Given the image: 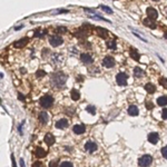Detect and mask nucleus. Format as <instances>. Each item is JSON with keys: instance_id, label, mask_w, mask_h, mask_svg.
I'll use <instances>...</instances> for the list:
<instances>
[{"instance_id": "nucleus-11", "label": "nucleus", "mask_w": 167, "mask_h": 167, "mask_svg": "<svg viewBox=\"0 0 167 167\" xmlns=\"http://www.w3.org/2000/svg\"><path fill=\"white\" fill-rule=\"evenodd\" d=\"M158 140H159V136H158L157 133H150L148 135V141L150 144L156 145L158 143Z\"/></svg>"}, {"instance_id": "nucleus-21", "label": "nucleus", "mask_w": 167, "mask_h": 167, "mask_svg": "<svg viewBox=\"0 0 167 167\" xmlns=\"http://www.w3.org/2000/svg\"><path fill=\"white\" fill-rule=\"evenodd\" d=\"M96 31H97V33H98V35L100 36V37H104V38H106L107 37V30L105 29V28H100V27H97L96 28Z\"/></svg>"}, {"instance_id": "nucleus-30", "label": "nucleus", "mask_w": 167, "mask_h": 167, "mask_svg": "<svg viewBox=\"0 0 167 167\" xmlns=\"http://www.w3.org/2000/svg\"><path fill=\"white\" fill-rule=\"evenodd\" d=\"M45 75H46V71H44V70H38L36 72V77L37 78H43V77H45Z\"/></svg>"}, {"instance_id": "nucleus-14", "label": "nucleus", "mask_w": 167, "mask_h": 167, "mask_svg": "<svg viewBox=\"0 0 167 167\" xmlns=\"http://www.w3.org/2000/svg\"><path fill=\"white\" fill-rule=\"evenodd\" d=\"M143 24H144L146 27L150 28V29H156V24H155V21L153 20V19H150V18H145L144 20H143Z\"/></svg>"}, {"instance_id": "nucleus-1", "label": "nucleus", "mask_w": 167, "mask_h": 167, "mask_svg": "<svg viewBox=\"0 0 167 167\" xmlns=\"http://www.w3.org/2000/svg\"><path fill=\"white\" fill-rule=\"evenodd\" d=\"M67 75H65L64 72H55L54 75L51 76V78H50V80H51V84L55 86V87H64L65 86V82L67 80Z\"/></svg>"}, {"instance_id": "nucleus-13", "label": "nucleus", "mask_w": 167, "mask_h": 167, "mask_svg": "<svg viewBox=\"0 0 167 167\" xmlns=\"http://www.w3.org/2000/svg\"><path fill=\"white\" fill-rule=\"evenodd\" d=\"M86 128L84 125H75L74 127H72V132L75 134H77V135H81V134L85 133Z\"/></svg>"}, {"instance_id": "nucleus-16", "label": "nucleus", "mask_w": 167, "mask_h": 167, "mask_svg": "<svg viewBox=\"0 0 167 167\" xmlns=\"http://www.w3.org/2000/svg\"><path fill=\"white\" fill-rule=\"evenodd\" d=\"M45 143L48 146H51V145L55 144V137L51 134H46V136H45Z\"/></svg>"}, {"instance_id": "nucleus-5", "label": "nucleus", "mask_w": 167, "mask_h": 167, "mask_svg": "<svg viewBox=\"0 0 167 167\" xmlns=\"http://www.w3.org/2000/svg\"><path fill=\"white\" fill-rule=\"evenodd\" d=\"M49 43H50L51 46L58 47V46H60V45L64 43V40H62V38H61L60 36L55 35V36H51V37L49 38Z\"/></svg>"}, {"instance_id": "nucleus-3", "label": "nucleus", "mask_w": 167, "mask_h": 167, "mask_svg": "<svg viewBox=\"0 0 167 167\" xmlns=\"http://www.w3.org/2000/svg\"><path fill=\"white\" fill-rule=\"evenodd\" d=\"M153 163V157L150 155H143L138 159V165L140 167H148Z\"/></svg>"}, {"instance_id": "nucleus-6", "label": "nucleus", "mask_w": 167, "mask_h": 167, "mask_svg": "<svg viewBox=\"0 0 167 167\" xmlns=\"http://www.w3.org/2000/svg\"><path fill=\"white\" fill-rule=\"evenodd\" d=\"M102 64H104V66L107 67V68H111V67L115 66V59H114L113 57H110V56H107V57L104 58Z\"/></svg>"}, {"instance_id": "nucleus-25", "label": "nucleus", "mask_w": 167, "mask_h": 167, "mask_svg": "<svg viewBox=\"0 0 167 167\" xmlns=\"http://www.w3.org/2000/svg\"><path fill=\"white\" fill-rule=\"evenodd\" d=\"M107 47L109 49H116L117 48V44H116V40H111V41H107L106 43Z\"/></svg>"}, {"instance_id": "nucleus-23", "label": "nucleus", "mask_w": 167, "mask_h": 167, "mask_svg": "<svg viewBox=\"0 0 167 167\" xmlns=\"http://www.w3.org/2000/svg\"><path fill=\"white\" fill-rule=\"evenodd\" d=\"M134 75L136 77H141L145 75V71L141 68H139V67H136V68H134Z\"/></svg>"}, {"instance_id": "nucleus-37", "label": "nucleus", "mask_w": 167, "mask_h": 167, "mask_svg": "<svg viewBox=\"0 0 167 167\" xmlns=\"http://www.w3.org/2000/svg\"><path fill=\"white\" fill-rule=\"evenodd\" d=\"M11 160H12V167H17L16 161H15V157H13V154L11 155Z\"/></svg>"}, {"instance_id": "nucleus-40", "label": "nucleus", "mask_w": 167, "mask_h": 167, "mask_svg": "<svg viewBox=\"0 0 167 167\" xmlns=\"http://www.w3.org/2000/svg\"><path fill=\"white\" fill-rule=\"evenodd\" d=\"M20 166H21V167H26V165H25V161H24V159H22V158H20Z\"/></svg>"}, {"instance_id": "nucleus-26", "label": "nucleus", "mask_w": 167, "mask_h": 167, "mask_svg": "<svg viewBox=\"0 0 167 167\" xmlns=\"http://www.w3.org/2000/svg\"><path fill=\"white\" fill-rule=\"evenodd\" d=\"M99 8L101 9L102 11H105L106 13H114L113 9H110L109 7H107V6H99Z\"/></svg>"}, {"instance_id": "nucleus-9", "label": "nucleus", "mask_w": 167, "mask_h": 167, "mask_svg": "<svg viewBox=\"0 0 167 167\" xmlns=\"http://www.w3.org/2000/svg\"><path fill=\"white\" fill-rule=\"evenodd\" d=\"M28 41H29V39H28V38H26V37L21 38L20 40L13 43V47H15V48H22V47H25L28 44Z\"/></svg>"}, {"instance_id": "nucleus-19", "label": "nucleus", "mask_w": 167, "mask_h": 167, "mask_svg": "<svg viewBox=\"0 0 167 167\" xmlns=\"http://www.w3.org/2000/svg\"><path fill=\"white\" fill-rule=\"evenodd\" d=\"M49 117H48V114L46 113V111H41L40 114H39V120L40 122H43V124H46L47 121H48Z\"/></svg>"}, {"instance_id": "nucleus-8", "label": "nucleus", "mask_w": 167, "mask_h": 167, "mask_svg": "<svg viewBox=\"0 0 167 167\" xmlns=\"http://www.w3.org/2000/svg\"><path fill=\"white\" fill-rule=\"evenodd\" d=\"M97 145L96 143H94V141H87V143L85 144V149L86 150H88L89 153H94V152H96L97 150Z\"/></svg>"}, {"instance_id": "nucleus-43", "label": "nucleus", "mask_w": 167, "mask_h": 167, "mask_svg": "<svg viewBox=\"0 0 167 167\" xmlns=\"http://www.w3.org/2000/svg\"><path fill=\"white\" fill-rule=\"evenodd\" d=\"M164 37H165V38H166V39H167V31H166V32H165V35H164Z\"/></svg>"}, {"instance_id": "nucleus-42", "label": "nucleus", "mask_w": 167, "mask_h": 167, "mask_svg": "<svg viewBox=\"0 0 167 167\" xmlns=\"http://www.w3.org/2000/svg\"><path fill=\"white\" fill-rule=\"evenodd\" d=\"M18 97H19V99H22V100H24V99H25V97H24V96H22V95H21V94H19V95H18Z\"/></svg>"}, {"instance_id": "nucleus-44", "label": "nucleus", "mask_w": 167, "mask_h": 167, "mask_svg": "<svg viewBox=\"0 0 167 167\" xmlns=\"http://www.w3.org/2000/svg\"><path fill=\"white\" fill-rule=\"evenodd\" d=\"M153 1H158V0H153Z\"/></svg>"}, {"instance_id": "nucleus-39", "label": "nucleus", "mask_w": 167, "mask_h": 167, "mask_svg": "<svg viewBox=\"0 0 167 167\" xmlns=\"http://www.w3.org/2000/svg\"><path fill=\"white\" fill-rule=\"evenodd\" d=\"M58 29H59V31H60V32H65L66 30H67L65 27H59V28H58Z\"/></svg>"}, {"instance_id": "nucleus-35", "label": "nucleus", "mask_w": 167, "mask_h": 167, "mask_svg": "<svg viewBox=\"0 0 167 167\" xmlns=\"http://www.w3.org/2000/svg\"><path fill=\"white\" fill-rule=\"evenodd\" d=\"M69 12V10H66V9H59V10H56L55 13H67Z\"/></svg>"}, {"instance_id": "nucleus-7", "label": "nucleus", "mask_w": 167, "mask_h": 167, "mask_svg": "<svg viewBox=\"0 0 167 167\" xmlns=\"http://www.w3.org/2000/svg\"><path fill=\"white\" fill-rule=\"evenodd\" d=\"M146 12H147V17L150 19H156L158 17V12H157V10L155 9V8H153V7H148L146 9Z\"/></svg>"}, {"instance_id": "nucleus-33", "label": "nucleus", "mask_w": 167, "mask_h": 167, "mask_svg": "<svg viewBox=\"0 0 167 167\" xmlns=\"http://www.w3.org/2000/svg\"><path fill=\"white\" fill-rule=\"evenodd\" d=\"M147 109H153V107H154V105L152 104V101H146V104H145Z\"/></svg>"}, {"instance_id": "nucleus-2", "label": "nucleus", "mask_w": 167, "mask_h": 167, "mask_svg": "<svg viewBox=\"0 0 167 167\" xmlns=\"http://www.w3.org/2000/svg\"><path fill=\"white\" fill-rule=\"evenodd\" d=\"M39 102H40V105L43 108H49V107H51L52 104H54V98H52L51 96H49V95H45V96H43L40 98Z\"/></svg>"}, {"instance_id": "nucleus-34", "label": "nucleus", "mask_w": 167, "mask_h": 167, "mask_svg": "<svg viewBox=\"0 0 167 167\" xmlns=\"http://www.w3.org/2000/svg\"><path fill=\"white\" fill-rule=\"evenodd\" d=\"M161 117H163V119H167V108L163 109V111H161Z\"/></svg>"}, {"instance_id": "nucleus-27", "label": "nucleus", "mask_w": 167, "mask_h": 167, "mask_svg": "<svg viewBox=\"0 0 167 167\" xmlns=\"http://www.w3.org/2000/svg\"><path fill=\"white\" fill-rule=\"evenodd\" d=\"M86 110H87L89 114H91V115H95V114H96V108H95L94 106H91V105L87 106V107H86Z\"/></svg>"}, {"instance_id": "nucleus-20", "label": "nucleus", "mask_w": 167, "mask_h": 167, "mask_svg": "<svg viewBox=\"0 0 167 167\" xmlns=\"http://www.w3.org/2000/svg\"><path fill=\"white\" fill-rule=\"evenodd\" d=\"M129 55H130V57H132L134 60H136V61L139 60V54H138V51L135 48H130Z\"/></svg>"}, {"instance_id": "nucleus-38", "label": "nucleus", "mask_w": 167, "mask_h": 167, "mask_svg": "<svg viewBox=\"0 0 167 167\" xmlns=\"http://www.w3.org/2000/svg\"><path fill=\"white\" fill-rule=\"evenodd\" d=\"M57 165L58 164L56 163V161H51V163L49 164V167H57Z\"/></svg>"}, {"instance_id": "nucleus-18", "label": "nucleus", "mask_w": 167, "mask_h": 167, "mask_svg": "<svg viewBox=\"0 0 167 167\" xmlns=\"http://www.w3.org/2000/svg\"><path fill=\"white\" fill-rule=\"evenodd\" d=\"M145 90H146L148 94H154L155 90H156V87H155L154 84L148 82V84H146V85H145Z\"/></svg>"}, {"instance_id": "nucleus-28", "label": "nucleus", "mask_w": 167, "mask_h": 167, "mask_svg": "<svg viewBox=\"0 0 167 167\" xmlns=\"http://www.w3.org/2000/svg\"><path fill=\"white\" fill-rule=\"evenodd\" d=\"M47 33V31L45 30V31H41V30H36V32H35V37H44L45 35Z\"/></svg>"}, {"instance_id": "nucleus-12", "label": "nucleus", "mask_w": 167, "mask_h": 167, "mask_svg": "<svg viewBox=\"0 0 167 167\" xmlns=\"http://www.w3.org/2000/svg\"><path fill=\"white\" fill-rule=\"evenodd\" d=\"M67 126H68V120L65 118L59 119V120L56 122V128H58V129H65Z\"/></svg>"}, {"instance_id": "nucleus-41", "label": "nucleus", "mask_w": 167, "mask_h": 167, "mask_svg": "<svg viewBox=\"0 0 167 167\" xmlns=\"http://www.w3.org/2000/svg\"><path fill=\"white\" fill-rule=\"evenodd\" d=\"M21 28H24V25H20V26H18V27H15V30H19V29H21Z\"/></svg>"}, {"instance_id": "nucleus-15", "label": "nucleus", "mask_w": 167, "mask_h": 167, "mask_svg": "<svg viewBox=\"0 0 167 167\" xmlns=\"http://www.w3.org/2000/svg\"><path fill=\"white\" fill-rule=\"evenodd\" d=\"M128 114H129L130 116H137L139 114L138 107H137V106H135V105L129 106V107H128Z\"/></svg>"}, {"instance_id": "nucleus-31", "label": "nucleus", "mask_w": 167, "mask_h": 167, "mask_svg": "<svg viewBox=\"0 0 167 167\" xmlns=\"http://www.w3.org/2000/svg\"><path fill=\"white\" fill-rule=\"evenodd\" d=\"M60 167H74V165L70 161H64V163L60 164Z\"/></svg>"}, {"instance_id": "nucleus-17", "label": "nucleus", "mask_w": 167, "mask_h": 167, "mask_svg": "<svg viewBox=\"0 0 167 167\" xmlns=\"http://www.w3.org/2000/svg\"><path fill=\"white\" fill-rule=\"evenodd\" d=\"M35 155L37 156L38 158H43L47 155V152L44 148H41V147H37V149H36V152H35Z\"/></svg>"}, {"instance_id": "nucleus-24", "label": "nucleus", "mask_w": 167, "mask_h": 167, "mask_svg": "<svg viewBox=\"0 0 167 167\" xmlns=\"http://www.w3.org/2000/svg\"><path fill=\"white\" fill-rule=\"evenodd\" d=\"M70 96H71V99H72V100H78V99L80 98L79 91L76 90V89H72L71 93H70Z\"/></svg>"}, {"instance_id": "nucleus-4", "label": "nucleus", "mask_w": 167, "mask_h": 167, "mask_svg": "<svg viewBox=\"0 0 167 167\" xmlns=\"http://www.w3.org/2000/svg\"><path fill=\"white\" fill-rule=\"evenodd\" d=\"M127 78L128 76L124 72H118L116 76V81L119 86H126L127 85Z\"/></svg>"}, {"instance_id": "nucleus-22", "label": "nucleus", "mask_w": 167, "mask_h": 167, "mask_svg": "<svg viewBox=\"0 0 167 167\" xmlns=\"http://www.w3.org/2000/svg\"><path fill=\"white\" fill-rule=\"evenodd\" d=\"M157 104L159 106H166L167 105V96H160L157 99Z\"/></svg>"}, {"instance_id": "nucleus-32", "label": "nucleus", "mask_w": 167, "mask_h": 167, "mask_svg": "<svg viewBox=\"0 0 167 167\" xmlns=\"http://www.w3.org/2000/svg\"><path fill=\"white\" fill-rule=\"evenodd\" d=\"M160 152H161V155H163V157H164V158H166V159H167V146L163 147Z\"/></svg>"}, {"instance_id": "nucleus-29", "label": "nucleus", "mask_w": 167, "mask_h": 167, "mask_svg": "<svg viewBox=\"0 0 167 167\" xmlns=\"http://www.w3.org/2000/svg\"><path fill=\"white\" fill-rule=\"evenodd\" d=\"M159 84L163 87H165V88H167V78H165V77H160L159 78Z\"/></svg>"}, {"instance_id": "nucleus-36", "label": "nucleus", "mask_w": 167, "mask_h": 167, "mask_svg": "<svg viewBox=\"0 0 167 167\" xmlns=\"http://www.w3.org/2000/svg\"><path fill=\"white\" fill-rule=\"evenodd\" d=\"M32 167H43V164L39 163V161H36V163L32 165Z\"/></svg>"}, {"instance_id": "nucleus-10", "label": "nucleus", "mask_w": 167, "mask_h": 167, "mask_svg": "<svg viewBox=\"0 0 167 167\" xmlns=\"http://www.w3.org/2000/svg\"><path fill=\"white\" fill-rule=\"evenodd\" d=\"M80 59H81V61L84 64H87V65L93 64V61H94V58L88 54H81L80 55Z\"/></svg>"}]
</instances>
